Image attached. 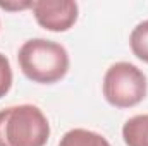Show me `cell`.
I'll return each instance as SVG.
<instances>
[{"mask_svg":"<svg viewBox=\"0 0 148 146\" xmlns=\"http://www.w3.org/2000/svg\"><path fill=\"white\" fill-rule=\"evenodd\" d=\"M50 124L36 105H14L0 110V146H45Z\"/></svg>","mask_w":148,"mask_h":146,"instance_id":"cell-2","label":"cell"},{"mask_svg":"<svg viewBox=\"0 0 148 146\" xmlns=\"http://www.w3.org/2000/svg\"><path fill=\"white\" fill-rule=\"evenodd\" d=\"M122 139L127 146H148V113L126 120L122 126Z\"/></svg>","mask_w":148,"mask_h":146,"instance_id":"cell-5","label":"cell"},{"mask_svg":"<svg viewBox=\"0 0 148 146\" xmlns=\"http://www.w3.org/2000/svg\"><path fill=\"white\" fill-rule=\"evenodd\" d=\"M59 146H110V143L95 131L77 127V129L67 131L60 138Z\"/></svg>","mask_w":148,"mask_h":146,"instance_id":"cell-6","label":"cell"},{"mask_svg":"<svg viewBox=\"0 0 148 146\" xmlns=\"http://www.w3.org/2000/svg\"><path fill=\"white\" fill-rule=\"evenodd\" d=\"M148 83L141 69L129 62H115L103 76V96L112 107L131 108L147 96Z\"/></svg>","mask_w":148,"mask_h":146,"instance_id":"cell-3","label":"cell"},{"mask_svg":"<svg viewBox=\"0 0 148 146\" xmlns=\"http://www.w3.org/2000/svg\"><path fill=\"white\" fill-rule=\"evenodd\" d=\"M31 9L38 24L53 33L71 29L79 14L74 0H35Z\"/></svg>","mask_w":148,"mask_h":146,"instance_id":"cell-4","label":"cell"},{"mask_svg":"<svg viewBox=\"0 0 148 146\" xmlns=\"http://www.w3.org/2000/svg\"><path fill=\"white\" fill-rule=\"evenodd\" d=\"M12 88V69L9 59L0 53V98L5 96Z\"/></svg>","mask_w":148,"mask_h":146,"instance_id":"cell-8","label":"cell"},{"mask_svg":"<svg viewBox=\"0 0 148 146\" xmlns=\"http://www.w3.org/2000/svg\"><path fill=\"white\" fill-rule=\"evenodd\" d=\"M17 62L23 74L40 84H53L69 71L67 50L52 40L33 38L23 43L17 53Z\"/></svg>","mask_w":148,"mask_h":146,"instance_id":"cell-1","label":"cell"},{"mask_svg":"<svg viewBox=\"0 0 148 146\" xmlns=\"http://www.w3.org/2000/svg\"><path fill=\"white\" fill-rule=\"evenodd\" d=\"M0 7L5 9V10H23V9H29L33 7V2L31 0H24V2H16V3H9V2H0Z\"/></svg>","mask_w":148,"mask_h":146,"instance_id":"cell-9","label":"cell"},{"mask_svg":"<svg viewBox=\"0 0 148 146\" xmlns=\"http://www.w3.org/2000/svg\"><path fill=\"white\" fill-rule=\"evenodd\" d=\"M129 45H131L133 53L140 60L148 64V19L136 24V28L131 31Z\"/></svg>","mask_w":148,"mask_h":146,"instance_id":"cell-7","label":"cell"}]
</instances>
